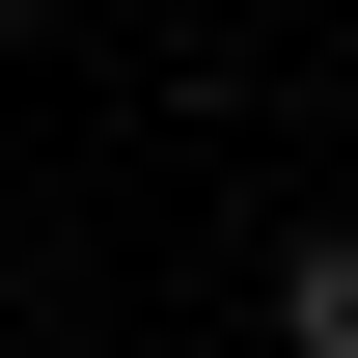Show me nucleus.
<instances>
[{
	"mask_svg": "<svg viewBox=\"0 0 358 358\" xmlns=\"http://www.w3.org/2000/svg\"><path fill=\"white\" fill-rule=\"evenodd\" d=\"M275 358H358V221H331L303 275H275Z\"/></svg>",
	"mask_w": 358,
	"mask_h": 358,
	"instance_id": "1",
	"label": "nucleus"
}]
</instances>
